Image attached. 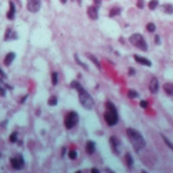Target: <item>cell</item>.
Masks as SVG:
<instances>
[{
	"mask_svg": "<svg viewBox=\"0 0 173 173\" xmlns=\"http://www.w3.org/2000/svg\"><path fill=\"white\" fill-rule=\"evenodd\" d=\"M73 1H74V0H73ZM76 1L78 2L79 5H81V4H82V0H76Z\"/></svg>",
	"mask_w": 173,
	"mask_h": 173,
	"instance_id": "cell-43",
	"label": "cell"
},
{
	"mask_svg": "<svg viewBox=\"0 0 173 173\" xmlns=\"http://www.w3.org/2000/svg\"><path fill=\"white\" fill-rule=\"evenodd\" d=\"M110 146L112 149V152L114 154H116L117 156L119 155V150H118V146H119V141L117 140L115 137H110Z\"/></svg>",
	"mask_w": 173,
	"mask_h": 173,
	"instance_id": "cell-12",
	"label": "cell"
},
{
	"mask_svg": "<svg viewBox=\"0 0 173 173\" xmlns=\"http://www.w3.org/2000/svg\"><path fill=\"white\" fill-rule=\"evenodd\" d=\"M65 151H66V149H65V148H62V154H61V155H62V157L65 155Z\"/></svg>",
	"mask_w": 173,
	"mask_h": 173,
	"instance_id": "cell-40",
	"label": "cell"
},
{
	"mask_svg": "<svg viewBox=\"0 0 173 173\" xmlns=\"http://www.w3.org/2000/svg\"><path fill=\"white\" fill-rule=\"evenodd\" d=\"M17 137H18V132L17 131L11 132V134L9 135V142L10 143H17Z\"/></svg>",
	"mask_w": 173,
	"mask_h": 173,
	"instance_id": "cell-25",
	"label": "cell"
},
{
	"mask_svg": "<svg viewBox=\"0 0 173 173\" xmlns=\"http://www.w3.org/2000/svg\"><path fill=\"white\" fill-rule=\"evenodd\" d=\"M127 96H128L129 99H135V98H137V92L134 91V90H129L128 92H127Z\"/></svg>",
	"mask_w": 173,
	"mask_h": 173,
	"instance_id": "cell-29",
	"label": "cell"
},
{
	"mask_svg": "<svg viewBox=\"0 0 173 173\" xmlns=\"http://www.w3.org/2000/svg\"><path fill=\"white\" fill-rule=\"evenodd\" d=\"M122 11V8L121 7H112V8L110 9V11H109V17H117V15H119Z\"/></svg>",
	"mask_w": 173,
	"mask_h": 173,
	"instance_id": "cell-19",
	"label": "cell"
},
{
	"mask_svg": "<svg viewBox=\"0 0 173 173\" xmlns=\"http://www.w3.org/2000/svg\"><path fill=\"white\" fill-rule=\"evenodd\" d=\"M79 122V114L76 111H70L64 117V125L67 129H71Z\"/></svg>",
	"mask_w": 173,
	"mask_h": 173,
	"instance_id": "cell-5",
	"label": "cell"
},
{
	"mask_svg": "<svg viewBox=\"0 0 173 173\" xmlns=\"http://www.w3.org/2000/svg\"><path fill=\"white\" fill-rule=\"evenodd\" d=\"M87 14L92 20H97L98 18H99L98 7H96L95 5H91V6H89V7H88V9H87Z\"/></svg>",
	"mask_w": 173,
	"mask_h": 173,
	"instance_id": "cell-8",
	"label": "cell"
},
{
	"mask_svg": "<svg viewBox=\"0 0 173 173\" xmlns=\"http://www.w3.org/2000/svg\"><path fill=\"white\" fill-rule=\"evenodd\" d=\"M126 134L134 151L140 152L146 147V140L138 130L129 127V128L126 129Z\"/></svg>",
	"mask_w": 173,
	"mask_h": 173,
	"instance_id": "cell-1",
	"label": "cell"
},
{
	"mask_svg": "<svg viewBox=\"0 0 173 173\" xmlns=\"http://www.w3.org/2000/svg\"><path fill=\"white\" fill-rule=\"evenodd\" d=\"M86 56L88 57V59H90L92 61L94 64L97 66L98 68L99 69H101V63L99 62V60L97 59V57L95 56V55H93V54H91V53H86Z\"/></svg>",
	"mask_w": 173,
	"mask_h": 173,
	"instance_id": "cell-18",
	"label": "cell"
},
{
	"mask_svg": "<svg viewBox=\"0 0 173 173\" xmlns=\"http://www.w3.org/2000/svg\"><path fill=\"white\" fill-rule=\"evenodd\" d=\"M159 5V0H150L148 3V7L150 10H155Z\"/></svg>",
	"mask_w": 173,
	"mask_h": 173,
	"instance_id": "cell-21",
	"label": "cell"
},
{
	"mask_svg": "<svg viewBox=\"0 0 173 173\" xmlns=\"http://www.w3.org/2000/svg\"><path fill=\"white\" fill-rule=\"evenodd\" d=\"M1 156H2V155H1V153H0V158H1Z\"/></svg>",
	"mask_w": 173,
	"mask_h": 173,
	"instance_id": "cell-44",
	"label": "cell"
},
{
	"mask_svg": "<svg viewBox=\"0 0 173 173\" xmlns=\"http://www.w3.org/2000/svg\"><path fill=\"white\" fill-rule=\"evenodd\" d=\"M6 84L3 82L2 78H0V96L1 97H4L6 95Z\"/></svg>",
	"mask_w": 173,
	"mask_h": 173,
	"instance_id": "cell-20",
	"label": "cell"
},
{
	"mask_svg": "<svg viewBox=\"0 0 173 173\" xmlns=\"http://www.w3.org/2000/svg\"><path fill=\"white\" fill-rule=\"evenodd\" d=\"M41 0H28L26 1V9L32 13H37L41 9Z\"/></svg>",
	"mask_w": 173,
	"mask_h": 173,
	"instance_id": "cell-6",
	"label": "cell"
},
{
	"mask_svg": "<svg viewBox=\"0 0 173 173\" xmlns=\"http://www.w3.org/2000/svg\"><path fill=\"white\" fill-rule=\"evenodd\" d=\"M149 90H150V92L152 94H156V93H158L159 91V82L157 78H153L151 79L150 82V85H149Z\"/></svg>",
	"mask_w": 173,
	"mask_h": 173,
	"instance_id": "cell-11",
	"label": "cell"
},
{
	"mask_svg": "<svg viewBox=\"0 0 173 173\" xmlns=\"http://www.w3.org/2000/svg\"><path fill=\"white\" fill-rule=\"evenodd\" d=\"M140 106H141V107H142V108L146 109V108H148V106H149V103L147 102V101L143 100V101H141V102H140Z\"/></svg>",
	"mask_w": 173,
	"mask_h": 173,
	"instance_id": "cell-33",
	"label": "cell"
},
{
	"mask_svg": "<svg viewBox=\"0 0 173 173\" xmlns=\"http://www.w3.org/2000/svg\"><path fill=\"white\" fill-rule=\"evenodd\" d=\"M78 93H79V100L81 105L85 109H87V110H91L95 105V101L93 99L92 96L90 95L82 87H81L78 90Z\"/></svg>",
	"mask_w": 173,
	"mask_h": 173,
	"instance_id": "cell-3",
	"label": "cell"
},
{
	"mask_svg": "<svg viewBox=\"0 0 173 173\" xmlns=\"http://www.w3.org/2000/svg\"><path fill=\"white\" fill-rule=\"evenodd\" d=\"M161 137H162V140L164 141V143L166 144L167 147H168L170 150H172V152H173V144L170 142V141H169L166 137H164V134H161Z\"/></svg>",
	"mask_w": 173,
	"mask_h": 173,
	"instance_id": "cell-26",
	"label": "cell"
},
{
	"mask_svg": "<svg viewBox=\"0 0 173 173\" xmlns=\"http://www.w3.org/2000/svg\"><path fill=\"white\" fill-rule=\"evenodd\" d=\"M73 58H74V60H76V62L78 63V64H79V66H82V67L84 68V69H86V70H88V69H89V67H88V65H87V64H85L84 62H82L81 59H79V55L76 54V53H74Z\"/></svg>",
	"mask_w": 173,
	"mask_h": 173,
	"instance_id": "cell-22",
	"label": "cell"
},
{
	"mask_svg": "<svg viewBox=\"0 0 173 173\" xmlns=\"http://www.w3.org/2000/svg\"><path fill=\"white\" fill-rule=\"evenodd\" d=\"M58 103V99L56 96H51V97L48 99V105L49 106H56Z\"/></svg>",
	"mask_w": 173,
	"mask_h": 173,
	"instance_id": "cell-23",
	"label": "cell"
},
{
	"mask_svg": "<svg viewBox=\"0 0 173 173\" xmlns=\"http://www.w3.org/2000/svg\"><path fill=\"white\" fill-rule=\"evenodd\" d=\"M51 81L53 86H56L58 82V73H52L51 74Z\"/></svg>",
	"mask_w": 173,
	"mask_h": 173,
	"instance_id": "cell-30",
	"label": "cell"
},
{
	"mask_svg": "<svg viewBox=\"0 0 173 173\" xmlns=\"http://www.w3.org/2000/svg\"><path fill=\"white\" fill-rule=\"evenodd\" d=\"M15 12H17V7H15V4L12 0L9 1V10L6 13V17L8 18L9 20H13L15 17Z\"/></svg>",
	"mask_w": 173,
	"mask_h": 173,
	"instance_id": "cell-9",
	"label": "cell"
},
{
	"mask_svg": "<svg viewBox=\"0 0 173 173\" xmlns=\"http://www.w3.org/2000/svg\"><path fill=\"white\" fill-rule=\"evenodd\" d=\"M128 74L129 76H134L135 74V70L134 67H129L128 68Z\"/></svg>",
	"mask_w": 173,
	"mask_h": 173,
	"instance_id": "cell-37",
	"label": "cell"
},
{
	"mask_svg": "<svg viewBox=\"0 0 173 173\" xmlns=\"http://www.w3.org/2000/svg\"><path fill=\"white\" fill-rule=\"evenodd\" d=\"M15 1H17V2H20V0H15Z\"/></svg>",
	"mask_w": 173,
	"mask_h": 173,
	"instance_id": "cell-45",
	"label": "cell"
},
{
	"mask_svg": "<svg viewBox=\"0 0 173 173\" xmlns=\"http://www.w3.org/2000/svg\"><path fill=\"white\" fill-rule=\"evenodd\" d=\"M124 160H125V164L127 166V168H132V166H134V158H132L131 154L129 153V152H126L125 155H124Z\"/></svg>",
	"mask_w": 173,
	"mask_h": 173,
	"instance_id": "cell-15",
	"label": "cell"
},
{
	"mask_svg": "<svg viewBox=\"0 0 173 173\" xmlns=\"http://www.w3.org/2000/svg\"><path fill=\"white\" fill-rule=\"evenodd\" d=\"M91 172L92 173H100V170L99 169H97V168H92V170H91Z\"/></svg>",
	"mask_w": 173,
	"mask_h": 173,
	"instance_id": "cell-39",
	"label": "cell"
},
{
	"mask_svg": "<svg viewBox=\"0 0 173 173\" xmlns=\"http://www.w3.org/2000/svg\"><path fill=\"white\" fill-rule=\"evenodd\" d=\"M28 97H29V95H25V96H23L22 99H20V104H23V103H25V102H26V100L28 99Z\"/></svg>",
	"mask_w": 173,
	"mask_h": 173,
	"instance_id": "cell-38",
	"label": "cell"
},
{
	"mask_svg": "<svg viewBox=\"0 0 173 173\" xmlns=\"http://www.w3.org/2000/svg\"><path fill=\"white\" fill-rule=\"evenodd\" d=\"M6 88H7V89H9V90H12L13 89L11 86H9V85H7V84H6Z\"/></svg>",
	"mask_w": 173,
	"mask_h": 173,
	"instance_id": "cell-41",
	"label": "cell"
},
{
	"mask_svg": "<svg viewBox=\"0 0 173 173\" xmlns=\"http://www.w3.org/2000/svg\"><path fill=\"white\" fill-rule=\"evenodd\" d=\"M129 42L134 45V47H137V49L142 50L144 52H147L148 51V44L146 42L145 38L142 34H138V33H134L132 34L131 36L129 37Z\"/></svg>",
	"mask_w": 173,
	"mask_h": 173,
	"instance_id": "cell-4",
	"label": "cell"
},
{
	"mask_svg": "<svg viewBox=\"0 0 173 173\" xmlns=\"http://www.w3.org/2000/svg\"><path fill=\"white\" fill-rule=\"evenodd\" d=\"M146 29H147L148 32L150 33H153V32L156 31V25L154 23H149L147 26H146Z\"/></svg>",
	"mask_w": 173,
	"mask_h": 173,
	"instance_id": "cell-28",
	"label": "cell"
},
{
	"mask_svg": "<svg viewBox=\"0 0 173 173\" xmlns=\"http://www.w3.org/2000/svg\"><path fill=\"white\" fill-rule=\"evenodd\" d=\"M15 53L14 52H8L6 55H5V57H4V60H3V63H4V65L5 66H9L11 63L13 62V60L15 59Z\"/></svg>",
	"mask_w": 173,
	"mask_h": 173,
	"instance_id": "cell-13",
	"label": "cell"
},
{
	"mask_svg": "<svg viewBox=\"0 0 173 173\" xmlns=\"http://www.w3.org/2000/svg\"><path fill=\"white\" fill-rule=\"evenodd\" d=\"M94 5L98 8H100L101 5H102V0H94Z\"/></svg>",
	"mask_w": 173,
	"mask_h": 173,
	"instance_id": "cell-34",
	"label": "cell"
},
{
	"mask_svg": "<svg viewBox=\"0 0 173 173\" xmlns=\"http://www.w3.org/2000/svg\"><path fill=\"white\" fill-rule=\"evenodd\" d=\"M105 107H106V111L105 113H104V119H105L106 123H107L109 126L115 125V124H117L119 119L115 105H114L111 101H106Z\"/></svg>",
	"mask_w": 173,
	"mask_h": 173,
	"instance_id": "cell-2",
	"label": "cell"
},
{
	"mask_svg": "<svg viewBox=\"0 0 173 173\" xmlns=\"http://www.w3.org/2000/svg\"><path fill=\"white\" fill-rule=\"evenodd\" d=\"M0 76H1L2 79H7V74L5 73L3 70H2L1 67H0Z\"/></svg>",
	"mask_w": 173,
	"mask_h": 173,
	"instance_id": "cell-36",
	"label": "cell"
},
{
	"mask_svg": "<svg viewBox=\"0 0 173 173\" xmlns=\"http://www.w3.org/2000/svg\"><path fill=\"white\" fill-rule=\"evenodd\" d=\"M60 2H61L62 4H65L66 2H67V0H60Z\"/></svg>",
	"mask_w": 173,
	"mask_h": 173,
	"instance_id": "cell-42",
	"label": "cell"
},
{
	"mask_svg": "<svg viewBox=\"0 0 173 173\" xmlns=\"http://www.w3.org/2000/svg\"><path fill=\"white\" fill-rule=\"evenodd\" d=\"M81 87H82V85L79 84L78 81H73L70 82V88H71V89H74V90H76V91H78Z\"/></svg>",
	"mask_w": 173,
	"mask_h": 173,
	"instance_id": "cell-31",
	"label": "cell"
},
{
	"mask_svg": "<svg viewBox=\"0 0 173 173\" xmlns=\"http://www.w3.org/2000/svg\"><path fill=\"white\" fill-rule=\"evenodd\" d=\"M162 11L166 14H173V4L172 3H164L162 5Z\"/></svg>",
	"mask_w": 173,
	"mask_h": 173,
	"instance_id": "cell-16",
	"label": "cell"
},
{
	"mask_svg": "<svg viewBox=\"0 0 173 173\" xmlns=\"http://www.w3.org/2000/svg\"><path fill=\"white\" fill-rule=\"evenodd\" d=\"M134 58L135 62L140 63V64L145 65V66H149V67H150V66H152L151 60H149L148 58L143 57V56H141V55H137V54H134Z\"/></svg>",
	"mask_w": 173,
	"mask_h": 173,
	"instance_id": "cell-10",
	"label": "cell"
},
{
	"mask_svg": "<svg viewBox=\"0 0 173 173\" xmlns=\"http://www.w3.org/2000/svg\"><path fill=\"white\" fill-rule=\"evenodd\" d=\"M12 33H13V31L11 30V29L10 28L7 29L6 32H5V34H4V41H8V40L11 39Z\"/></svg>",
	"mask_w": 173,
	"mask_h": 173,
	"instance_id": "cell-24",
	"label": "cell"
},
{
	"mask_svg": "<svg viewBox=\"0 0 173 173\" xmlns=\"http://www.w3.org/2000/svg\"><path fill=\"white\" fill-rule=\"evenodd\" d=\"M154 41H155L156 45H161V40H160V36H158V35H156V36H155V39H154Z\"/></svg>",
	"mask_w": 173,
	"mask_h": 173,
	"instance_id": "cell-35",
	"label": "cell"
},
{
	"mask_svg": "<svg viewBox=\"0 0 173 173\" xmlns=\"http://www.w3.org/2000/svg\"><path fill=\"white\" fill-rule=\"evenodd\" d=\"M163 90L167 95L173 96V82H165L163 86Z\"/></svg>",
	"mask_w": 173,
	"mask_h": 173,
	"instance_id": "cell-17",
	"label": "cell"
},
{
	"mask_svg": "<svg viewBox=\"0 0 173 173\" xmlns=\"http://www.w3.org/2000/svg\"><path fill=\"white\" fill-rule=\"evenodd\" d=\"M68 158L71 159V160H76L78 158V152L76 150H70L68 152Z\"/></svg>",
	"mask_w": 173,
	"mask_h": 173,
	"instance_id": "cell-27",
	"label": "cell"
},
{
	"mask_svg": "<svg viewBox=\"0 0 173 173\" xmlns=\"http://www.w3.org/2000/svg\"><path fill=\"white\" fill-rule=\"evenodd\" d=\"M86 151L89 155H93L96 151V144L93 141H88L86 144Z\"/></svg>",
	"mask_w": 173,
	"mask_h": 173,
	"instance_id": "cell-14",
	"label": "cell"
},
{
	"mask_svg": "<svg viewBox=\"0 0 173 173\" xmlns=\"http://www.w3.org/2000/svg\"><path fill=\"white\" fill-rule=\"evenodd\" d=\"M137 7L140 9H143L145 7V0H137Z\"/></svg>",
	"mask_w": 173,
	"mask_h": 173,
	"instance_id": "cell-32",
	"label": "cell"
},
{
	"mask_svg": "<svg viewBox=\"0 0 173 173\" xmlns=\"http://www.w3.org/2000/svg\"><path fill=\"white\" fill-rule=\"evenodd\" d=\"M10 164H11L12 168L14 169H22L25 166V160L22 155H17L15 158H10Z\"/></svg>",
	"mask_w": 173,
	"mask_h": 173,
	"instance_id": "cell-7",
	"label": "cell"
}]
</instances>
